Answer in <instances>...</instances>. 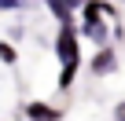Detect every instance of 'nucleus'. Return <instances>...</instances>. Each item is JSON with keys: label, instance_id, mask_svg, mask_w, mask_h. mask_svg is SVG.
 Here are the masks:
<instances>
[{"label": "nucleus", "instance_id": "obj_9", "mask_svg": "<svg viewBox=\"0 0 125 121\" xmlns=\"http://www.w3.org/2000/svg\"><path fill=\"white\" fill-rule=\"evenodd\" d=\"M66 4H70V8H85V4H88V0H66Z\"/></svg>", "mask_w": 125, "mask_h": 121}, {"label": "nucleus", "instance_id": "obj_5", "mask_svg": "<svg viewBox=\"0 0 125 121\" xmlns=\"http://www.w3.org/2000/svg\"><path fill=\"white\" fill-rule=\"evenodd\" d=\"M77 66H81V63H66V66H62V74H59V88H70V81H74Z\"/></svg>", "mask_w": 125, "mask_h": 121}, {"label": "nucleus", "instance_id": "obj_3", "mask_svg": "<svg viewBox=\"0 0 125 121\" xmlns=\"http://www.w3.org/2000/svg\"><path fill=\"white\" fill-rule=\"evenodd\" d=\"M114 70V51L110 48H103L99 51V59H96V74H110Z\"/></svg>", "mask_w": 125, "mask_h": 121}, {"label": "nucleus", "instance_id": "obj_8", "mask_svg": "<svg viewBox=\"0 0 125 121\" xmlns=\"http://www.w3.org/2000/svg\"><path fill=\"white\" fill-rule=\"evenodd\" d=\"M0 8H8V11H11V8H19V0H0Z\"/></svg>", "mask_w": 125, "mask_h": 121}, {"label": "nucleus", "instance_id": "obj_1", "mask_svg": "<svg viewBox=\"0 0 125 121\" xmlns=\"http://www.w3.org/2000/svg\"><path fill=\"white\" fill-rule=\"evenodd\" d=\"M55 51H59V59H62V66L66 63H81V48H77V29L66 22L59 29V37H55Z\"/></svg>", "mask_w": 125, "mask_h": 121}, {"label": "nucleus", "instance_id": "obj_4", "mask_svg": "<svg viewBox=\"0 0 125 121\" xmlns=\"http://www.w3.org/2000/svg\"><path fill=\"white\" fill-rule=\"evenodd\" d=\"M48 8H52V11H55V15L62 19V26H66V22H70V11H74V8L66 4V0H48Z\"/></svg>", "mask_w": 125, "mask_h": 121}, {"label": "nucleus", "instance_id": "obj_7", "mask_svg": "<svg viewBox=\"0 0 125 121\" xmlns=\"http://www.w3.org/2000/svg\"><path fill=\"white\" fill-rule=\"evenodd\" d=\"M114 121H125V103H118V106H114Z\"/></svg>", "mask_w": 125, "mask_h": 121}, {"label": "nucleus", "instance_id": "obj_2", "mask_svg": "<svg viewBox=\"0 0 125 121\" xmlns=\"http://www.w3.org/2000/svg\"><path fill=\"white\" fill-rule=\"evenodd\" d=\"M30 117H33V121H55L59 110L48 106V103H30Z\"/></svg>", "mask_w": 125, "mask_h": 121}, {"label": "nucleus", "instance_id": "obj_6", "mask_svg": "<svg viewBox=\"0 0 125 121\" xmlns=\"http://www.w3.org/2000/svg\"><path fill=\"white\" fill-rule=\"evenodd\" d=\"M0 59H4V63H15L19 55H15V48H11V44H0Z\"/></svg>", "mask_w": 125, "mask_h": 121}]
</instances>
